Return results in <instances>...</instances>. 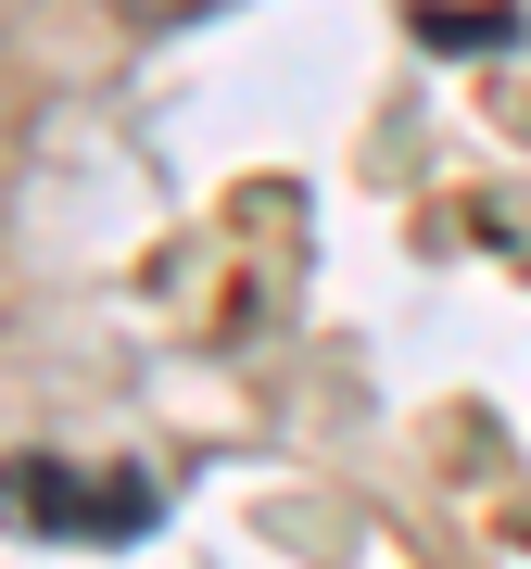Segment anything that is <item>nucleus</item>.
Masks as SVG:
<instances>
[{"label":"nucleus","instance_id":"obj_1","mask_svg":"<svg viewBox=\"0 0 531 569\" xmlns=\"http://www.w3.org/2000/svg\"><path fill=\"white\" fill-rule=\"evenodd\" d=\"M0 507H13L26 531H152V493H140V481L77 493L63 468H0Z\"/></svg>","mask_w":531,"mask_h":569}]
</instances>
